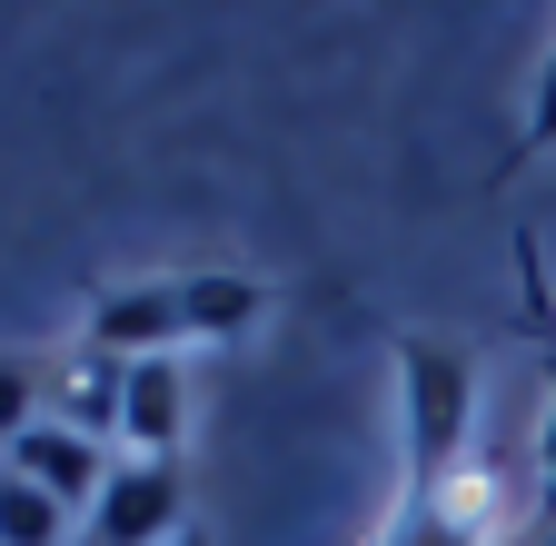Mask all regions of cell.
<instances>
[{
	"label": "cell",
	"instance_id": "9a60e30c",
	"mask_svg": "<svg viewBox=\"0 0 556 546\" xmlns=\"http://www.w3.org/2000/svg\"><path fill=\"white\" fill-rule=\"evenodd\" d=\"M546 517H556V497H546Z\"/></svg>",
	"mask_w": 556,
	"mask_h": 546
},
{
	"label": "cell",
	"instance_id": "9c48e42d",
	"mask_svg": "<svg viewBox=\"0 0 556 546\" xmlns=\"http://www.w3.org/2000/svg\"><path fill=\"white\" fill-rule=\"evenodd\" d=\"M40 418H50V397H40V378L0 358V457H11V447H21V437H30Z\"/></svg>",
	"mask_w": 556,
	"mask_h": 546
},
{
	"label": "cell",
	"instance_id": "8fae6325",
	"mask_svg": "<svg viewBox=\"0 0 556 546\" xmlns=\"http://www.w3.org/2000/svg\"><path fill=\"white\" fill-rule=\"evenodd\" d=\"M527 140H556V50L536 60V100H527Z\"/></svg>",
	"mask_w": 556,
	"mask_h": 546
},
{
	"label": "cell",
	"instance_id": "6da1fadb",
	"mask_svg": "<svg viewBox=\"0 0 556 546\" xmlns=\"http://www.w3.org/2000/svg\"><path fill=\"white\" fill-rule=\"evenodd\" d=\"M397 407H407V467L438 487L447 457H457L467 428H477V368H467L457 348L407 338V348H397Z\"/></svg>",
	"mask_w": 556,
	"mask_h": 546
},
{
	"label": "cell",
	"instance_id": "277c9868",
	"mask_svg": "<svg viewBox=\"0 0 556 546\" xmlns=\"http://www.w3.org/2000/svg\"><path fill=\"white\" fill-rule=\"evenodd\" d=\"M179 428H189V378H179V358H129L119 447L129 457H179Z\"/></svg>",
	"mask_w": 556,
	"mask_h": 546
},
{
	"label": "cell",
	"instance_id": "30bf717a",
	"mask_svg": "<svg viewBox=\"0 0 556 546\" xmlns=\"http://www.w3.org/2000/svg\"><path fill=\"white\" fill-rule=\"evenodd\" d=\"M477 517H486V507H438V517L417 526L407 546H477Z\"/></svg>",
	"mask_w": 556,
	"mask_h": 546
},
{
	"label": "cell",
	"instance_id": "7a4b0ae2",
	"mask_svg": "<svg viewBox=\"0 0 556 546\" xmlns=\"http://www.w3.org/2000/svg\"><path fill=\"white\" fill-rule=\"evenodd\" d=\"M179 536H189L179 457H119L100 507L80 517V546H179Z\"/></svg>",
	"mask_w": 556,
	"mask_h": 546
},
{
	"label": "cell",
	"instance_id": "5b68a950",
	"mask_svg": "<svg viewBox=\"0 0 556 546\" xmlns=\"http://www.w3.org/2000/svg\"><path fill=\"white\" fill-rule=\"evenodd\" d=\"M179 338H189L179 289H110L90 308V348H110V358H169Z\"/></svg>",
	"mask_w": 556,
	"mask_h": 546
},
{
	"label": "cell",
	"instance_id": "8992f818",
	"mask_svg": "<svg viewBox=\"0 0 556 546\" xmlns=\"http://www.w3.org/2000/svg\"><path fill=\"white\" fill-rule=\"evenodd\" d=\"M119 388H129V358L80 348V358H70V378L50 388V418L80 428V437H100V447H119Z\"/></svg>",
	"mask_w": 556,
	"mask_h": 546
},
{
	"label": "cell",
	"instance_id": "5bb4252c",
	"mask_svg": "<svg viewBox=\"0 0 556 546\" xmlns=\"http://www.w3.org/2000/svg\"><path fill=\"white\" fill-rule=\"evenodd\" d=\"M179 546H208V536H179Z\"/></svg>",
	"mask_w": 556,
	"mask_h": 546
},
{
	"label": "cell",
	"instance_id": "4fadbf2b",
	"mask_svg": "<svg viewBox=\"0 0 556 546\" xmlns=\"http://www.w3.org/2000/svg\"><path fill=\"white\" fill-rule=\"evenodd\" d=\"M527 546H556V517H546V526H536V536H527Z\"/></svg>",
	"mask_w": 556,
	"mask_h": 546
},
{
	"label": "cell",
	"instance_id": "52a82bcc",
	"mask_svg": "<svg viewBox=\"0 0 556 546\" xmlns=\"http://www.w3.org/2000/svg\"><path fill=\"white\" fill-rule=\"evenodd\" d=\"M179 318H189V338H239V328H258L268 318V289L258 279H179Z\"/></svg>",
	"mask_w": 556,
	"mask_h": 546
},
{
	"label": "cell",
	"instance_id": "7c38bea8",
	"mask_svg": "<svg viewBox=\"0 0 556 546\" xmlns=\"http://www.w3.org/2000/svg\"><path fill=\"white\" fill-rule=\"evenodd\" d=\"M536 487L556 497V407H546V437H536Z\"/></svg>",
	"mask_w": 556,
	"mask_h": 546
},
{
	"label": "cell",
	"instance_id": "3957f363",
	"mask_svg": "<svg viewBox=\"0 0 556 546\" xmlns=\"http://www.w3.org/2000/svg\"><path fill=\"white\" fill-rule=\"evenodd\" d=\"M0 467H11V477H30V487H40V497H60L70 517H90V507H100V487H110V467H119V457H110L100 437H80V428H60V418H40V428H30V437H21L11 457H0Z\"/></svg>",
	"mask_w": 556,
	"mask_h": 546
},
{
	"label": "cell",
	"instance_id": "ba28073f",
	"mask_svg": "<svg viewBox=\"0 0 556 546\" xmlns=\"http://www.w3.org/2000/svg\"><path fill=\"white\" fill-rule=\"evenodd\" d=\"M70 526H80V517H70L60 497H40L30 477L0 467V546H70Z\"/></svg>",
	"mask_w": 556,
	"mask_h": 546
}]
</instances>
